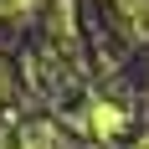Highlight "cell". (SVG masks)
I'll list each match as a JSON object with an SVG mask.
<instances>
[{
  "instance_id": "6da1fadb",
  "label": "cell",
  "mask_w": 149,
  "mask_h": 149,
  "mask_svg": "<svg viewBox=\"0 0 149 149\" xmlns=\"http://www.w3.org/2000/svg\"><path fill=\"white\" fill-rule=\"evenodd\" d=\"M26 5H31V0H0V10H5V15H15V10H26Z\"/></svg>"
}]
</instances>
